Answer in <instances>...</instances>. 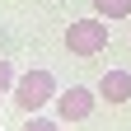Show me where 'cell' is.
<instances>
[{
  "label": "cell",
  "instance_id": "cell-4",
  "mask_svg": "<svg viewBox=\"0 0 131 131\" xmlns=\"http://www.w3.org/2000/svg\"><path fill=\"white\" fill-rule=\"evenodd\" d=\"M98 98L103 103H131V75L126 70H108L98 80Z\"/></svg>",
  "mask_w": 131,
  "mask_h": 131
},
{
  "label": "cell",
  "instance_id": "cell-1",
  "mask_svg": "<svg viewBox=\"0 0 131 131\" xmlns=\"http://www.w3.org/2000/svg\"><path fill=\"white\" fill-rule=\"evenodd\" d=\"M14 108L19 112H38V108H47V103H56V80H52V70H28V75H19L14 80Z\"/></svg>",
  "mask_w": 131,
  "mask_h": 131
},
{
  "label": "cell",
  "instance_id": "cell-2",
  "mask_svg": "<svg viewBox=\"0 0 131 131\" xmlns=\"http://www.w3.org/2000/svg\"><path fill=\"white\" fill-rule=\"evenodd\" d=\"M108 47V19L103 14H89V19H75L66 28V52L70 56H98Z\"/></svg>",
  "mask_w": 131,
  "mask_h": 131
},
{
  "label": "cell",
  "instance_id": "cell-3",
  "mask_svg": "<svg viewBox=\"0 0 131 131\" xmlns=\"http://www.w3.org/2000/svg\"><path fill=\"white\" fill-rule=\"evenodd\" d=\"M94 103H98V89L70 84V89L56 94V117H61V122H84L89 112H94Z\"/></svg>",
  "mask_w": 131,
  "mask_h": 131
},
{
  "label": "cell",
  "instance_id": "cell-5",
  "mask_svg": "<svg viewBox=\"0 0 131 131\" xmlns=\"http://www.w3.org/2000/svg\"><path fill=\"white\" fill-rule=\"evenodd\" d=\"M94 14H103V19H126L131 0H94Z\"/></svg>",
  "mask_w": 131,
  "mask_h": 131
},
{
  "label": "cell",
  "instance_id": "cell-7",
  "mask_svg": "<svg viewBox=\"0 0 131 131\" xmlns=\"http://www.w3.org/2000/svg\"><path fill=\"white\" fill-rule=\"evenodd\" d=\"M14 80H19V75H14V66L0 61V94H14Z\"/></svg>",
  "mask_w": 131,
  "mask_h": 131
},
{
  "label": "cell",
  "instance_id": "cell-6",
  "mask_svg": "<svg viewBox=\"0 0 131 131\" xmlns=\"http://www.w3.org/2000/svg\"><path fill=\"white\" fill-rule=\"evenodd\" d=\"M61 126H66L61 117H38V112H33V117H28V126H24V131H61Z\"/></svg>",
  "mask_w": 131,
  "mask_h": 131
}]
</instances>
